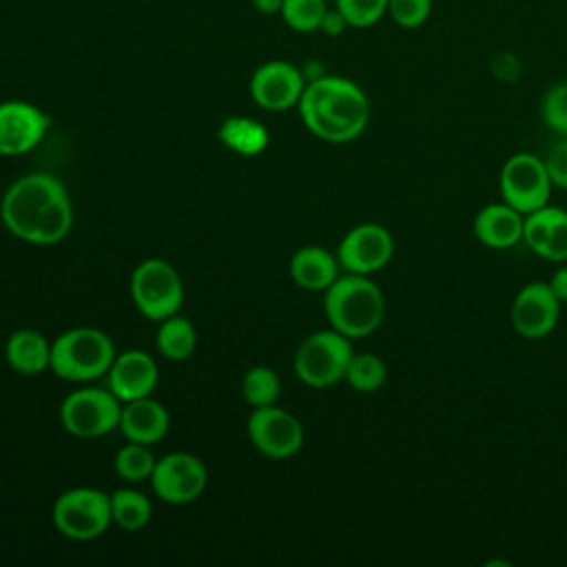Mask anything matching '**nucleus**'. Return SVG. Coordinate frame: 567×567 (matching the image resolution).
<instances>
[{
  "instance_id": "f257e3e1",
  "label": "nucleus",
  "mask_w": 567,
  "mask_h": 567,
  "mask_svg": "<svg viewBox=\"0 0 567 567\" xmlns=\"http://www.w3.org/2000/svg\"><path fill=\"white\" fill-rule=\"evenodd\" d=\"M7 230L29 244H58L73 224V208L64 184L49 173L18 177L0 202Z\"/></svg>"
},
{
  "instance_id": "f03ea898",
  "label": "nucleus",
  "mask_w": 567,
  "mask_h": 567,
  "mask_svg": "<svg viewBox=\"0 0 567 567\" xmlns=\"http://www.w3.org/2000/svg\"><path fill=\"white\" fill-rule=\"evenodd\" d=\"M297 106L306 128L332 144L359 137L370 120L368 95L357 82L341 75H321L306 82Z\"/></svg>"
},
{
  "instance_id": "7ed1b4c3",
  "label": "nucleus",
  "mask_w": 567,
  "mask_h": 567,
  "mask_svg": "<svg viewBox=\"0 0 567 567\" xmlns=\"http://www.w3.org/2000/svg\"><path fill=\"white\" fill-rule=\"evenodd\" d=\"M330 326L346 334L348 339L368 337L374 332L385 312L383 292L379 286L368 279V275L348 272L346 277H337L330 288H326L323 301Z\"/></svg>"
},
{
  "instance_id": "20e7f679",
  "label": "nucleus",
  "mask_w": 567,
  "mask_h": 567,
  "mask_svg": "<svg viewBox=\"0 0 567 567\" xmlns=\"http://www.w3.org/2000/svg\"><path fill=\"white\" fill-rule=\"evenodd\" d=\"M115 359L111 339L97 328H73L51 343V368L69 381H91L109 372Z\"/></svg>"
},
{
  "instance_id": "39448f33",
  "label": "nucleus",
  "mask_w": 567,
  "mask_h": 567,
  "mask_svg": "<svg viewBox=\"0 0 567 567\" xmlns=\"http://www.w3.org/2000/svg\"><path fill=\"white\" fill-rule=\"evenodd\" d=\"M352 354V343L346 334L334 328L319 330L299 343L295 372L310 388H330L346 377Z\"/></svg>"
},
{
  "instance_id": "423d86ee",
  "label": "nucleus",
  "mask_w": 567,
  "mask_h": 567,
  "mask_svg": "<svg viewBox=\"0 0 567 567\" xmlns=\"http://www.w3.org/2000/svg\"><path fill=\"white\" fill-rule=\"evenodd\" d=\"M55 529L73 540H91L102 536L113 523L111 494L95 487H73L62 492L53 503Z\"/></svg>"
},
{
  "instance_id": "0eeeda50",
  "label": "nucleus",
  "mask_w": 567,
  "mask_h": 567,
  "mask_svg": "<svg viewBox=\"0 0 567 567\" xmlns=\"http://www.w3.org/2000/svg\"><path fill=\"white\" fill-rule=\"evenodd\" d=\"M131 297L146 319L164 321L179 310L184 286L168 261L146 259L131 275Z\"/></svg>"
},
{
  "instance_id": "6e6552de",
  "label": "nucleus",
  "mask_w": 567,
  "mask_h": 567,
  "mask_svg": "<svg viewBox=\"0 0 567 567\" xmlns=\"http://www.w3.org/2000/svg\"><path fill=\"white\" fill-rule=\"evenodd\" d=\"M120 399L111 390L82 388L62 401L60 421L69 434L95 439L120 425Z\"/></svg>"
},
{
  "instance_id": "1a4fd4ad",
  "label": "nucleus",
  "mask_w": 567,
  "mask_h": 567,
  "mask_svg": "<svg viewBox=\"0 0 567 567\" xmlns=\"http://www.w3.org/2000/svg\"><path fill=\"white\" fill-rule=\"evenodd\" d=\"M498 184L503 202H507L523 215L545 206L554 186L543 157H536L532 153L512 155L501 168Z\"/></svg>"
},
{
  "instance_id": "9d476101",
  "label": "nucleus",
  "mask_w": 567,
  "mask_h": 567,
  "mask_svg": "<svg viewBox=\"0 0 567 567\" xmlns=\"http://www.w3.org/2000/svg\"><path fill=\"white\" fill-rule=\"evenodd\" d=\"M208 474L204 463L188 452H171L162 456L151 474L155 494L173 505H184L202 496Z\"/></svg>"
},
{
  "instance_id": "9b49d317",
  "label": "nucleus",
  "mask_w": 567,
  "mask_h": 567,
  "mask_svg": "<svg viewBox=\"0 0 567 567\" xmlns=\"http://www.w3.org/2000/svg\"><path fill=\"white\" fill-rule=\"evenodd\" d=\"M394 252V239L381 224H359L346 233L337 248L339 266L354 275H372L388 266Z\"/></svg>"
},
{
  "instance_id": "f8f14e48",
  "label": "nucleus",
  "mask_w": 567,
  "mask_h": 567,
  "mask_svg": "<svg viewBox=\"0 0 567 567\" xmlns=\"http://www.w3.org/2000/svg\"><path fill=\"white\" fill-rule=\"evenodd\" d=\"M248 436L261 454L270 458H288L299 452L303 427L297 416L272 403L252 410L248 419Z\"/></svg>"
},
{
  "instance_id": "ddd939ff",
  "label": "nucleus",
  "mask_w": 567,
  "mask_h": 567,
  "mask_svg": "<svg viewBox=\"0 0 567 567\" xmlns=\"http://www.w3.org/2000/svg\"><path fill=\"white\" fill-rule=\"evenodd\" d=\"M250 97L266 111H288L299 104L306 78L299 66L286 60H268L250 75Z\"/></svg>"
},
{
  "instance_id": "4468645a",
  "label": "nucleus",
  "mask_w": 567,
  "mask_h": 567,
  "mask_svg": "<svg viewBox=\"0 0 567 567\" xmlns=\"http://www.w3.org/2000/svg\"><path fill=\"white\" fill-rule=\"evenodd\" d=\"M512 326L525 339L547 337L560 317V301L547 281L525 284L512 301Z\"/></svg>"
},
{
  "instance_id": "2eb2a0df",
  "label": "nucleus",
  "mask_w": 567,
  "mask_h": 567,
  "mask_svg": "<svg viewBox=\"0 0 567 567\" xmlns=\"http://www.w3.org/2000/svg\"><path fill=\"white\" fill-rule=\"evenodd\" d=\"M49 128V115L38 106L9 100L0 102V155H20L40 144Z\"/></svg>"
},
{
  "instance_id": "dca6fc26",
  "label": "nucleus",
  "mask_w": 567,
  "mask_h": 567,
  "mask_svg": "<svg viewBox=\"0 0 567 567\" xmlns=\"http://www.w3.org/2000/svg\"><path fill=\"white\" fill-rule=\"evenodd\" d=\"M109 390L122 401L151 396L157 383V365L144 350H126L117 354L106 372Z\"/></svg>"
},
{
  "instance_id": "f3484780",
  "label": "nucleus",
  "mask_w": 567,
  "mask_h": 567,
  "mask_svg": "<svg viewBox=\"0 0 567 567\" xmlns=\"http://www.w3.org/2000/svg\"><path fill=\"white\" fill-rule=\"evenodd\" d=\"M120 430L128 441L153 445L168 432V412L151 396L126 401L120 412Z\"/></svg>"
},
{
  "instance_id": "a211bd4d",
  "label": "nucleus",
  "mask_w": 567,
  "mask_h": 567,
  "mask_svg": "<svg viewBox=\"0 0 567 567\" xmlns=\"http://www.w3.org/2000/svg\"><path fill=\"white\" fill-rule=\"evenodd\" d=\"M523 219L507 202L487 204L474 217V235L487 248H512L523 241Z\"/></svg>"
},
{
  "instance_id": "6ab92c4d",
  "label": "nucleus",
  "mask_w": 567,
  "mask_h": 567,
  "mask_svg": "<svg viewBox=\"0 0 567 567\" xmlns=\"http://www.w3.org/2000/svg\"><path fill=\"white\" fill-rule=\"evenodd\" d=\"M339 259L321 246H303L290 259V277L303 290H326L337 279Z\"/></svg>"
},
{
  "instance_id": "aec40b11",
  "label": "nucleus",
  "mask_w": 567,
  "mask_h": 567,
  "mask_svg": "<svg viewBox=\"0 0 567 567\" xmlns=\"http://www.w3.org/2000/svg\"><path fill=\"white\" fill-rule=\"evenodd\" d=\"M4 357L18 374H40L44 368L51 365V343L44 339L42 332L33 328H22L9 337Z\"/></svg>"
},
{
  "instance_id": "412c9836",
  "label": "nucleus",
  "mask_w": 567,
  "mask_h": 567,
  "mask_svg": "<svg viewBox=\"0 0 567 567\" xmlns=\"http://www.w3.org/2000/svg\"><path fill=\"white\" fill-rule=\"evenodd\" d=\"M197 334L186 317L171 315L162 321L157 330V350L171 361H184L193 354Z\"/></svg>"
},
{
  "instance_id": "4be33fe9",
  "label": "nucleus",
  "mask_w": 567,
  "mask_h": 567,
  "mask_svg": "<svg viewBox=\"0 0 567 567\" xmlns=\"http://www.w3.org/2000/svg\"><path fill=\"white\" fill-rule=\"evenodd\" d=\"M151 501L137 489H115L111 494L113 523L126 532H137L151 520Z\"/></svg>"
},
{
  "instance_id": "5701e85b",
  "label": "nucleus",
  "mask_w": 567,
  "mask_h": 567,
  "mask_svg": "<svg viewBox=\"0 0 567 567\" xmlns=\"http://www.w3.org/2000/svg\"><path fill=\"white\" fill-rule=\"evenodd\" d=\"M219 140L241 155H255L266 148L268 131L250 117H228L219 128Z\"/></svg>"
},
{
  "instance_id": "b1692460",
  "label": "nucleus",
  "mask_w": 567,
  "mask_h": 567,
  "mask_svg": "<svg viewBox=\"0 0 567 567\" xmlns=\"http://www.w3.org/2000/svg\"><path fill=\"white\" fill-rule=\"evenodd\" d=\"M343 379L357 392H377L388 379V365L372 352H359L352 354Z\"/></svg>"
},
{
  "instance_id": "393cba45",
  "label": "nucleus",
  "mask_w": 567,
  "mask_h": 567,
  "mask_svg": "<svg viewBox=\"0 0 567 567\" xmlns=\"http://www.w3.org/2000/svg\"><path fill=\"white\" fill-rule=\"evenodd\" d=\"M155 463L157 461H155L151 447L144 445V443H135V441H131L124 447H120L115 458H113L115 472L124 481H131V483H140L144 478H151Z\"/></svg>"
},
{
  "instance_id": "a878e982",
  "label": "nucleus",
  "mask_w": 567,
  "mask_h": 567,
  "mask_svg": "<svg viewBox=\"0 0 567 567\" xmlns=\"http://www.w3.org/2000/svg\"><path fill=\"white\" fill-rule=\"evenodd\" d=\"M241 394L252 408L272 405L279 396V377L266 365H255L241 379Z\"/></svg>"
},
{
  "instance_id": "bb28decb",
  "label": "nucleus",
  "mask_w": 567,
  "mask_h": 567,
  "mask_svg": "<svg viewBox=\"0 0 567 567\" xmlns=\"http://www.w3.org/2000/svg\"><path fill=\"white\" fill-rule=\"evenodd\" d=\"M326 11H328L326 0H284L279 16L292 31L312 33V31H319V24Z\"/></svg>"
},
{
  "instance_id": "cd10ccee",
  "label": "nucleus",
  "mask_w": 567,
  "mask_h": 567,
  "mask_svg": "<svg viewBox=\"0 0 567 567\" xmlns=\"http://www.w3.org/2000/svg\"><path fill=\"white\" fill-rule=\"evenodd\" d=\"M540 117L554 133L567 137V80L551 84L540 100Z\"/></svg>"
},
{
  "instance_id": "c85d7f7f",
  "label": "nucleus",
  "mask_w": 567,
  "mask_h": 567,
  "mask_svg": "<svg viewBox=\"0 0 567 567\" xmlns=\"http://www.w3.org/2000/svg\"><path fill=\"white\" fill-rule=\"evenodd\" d=\"M538 255L549 261H567V210L551 206L547 233Z\"/></svg>"
},
{
  "instance_id": "c756f323",
  "label": "nucleus",
  "mask_w": 567,
  "mask_h": 567,
  "mask_svg": "<svg viewBox=\"0 0 567 567\" xmlns=\"http://www.w3.org/2000/svg\"><path fill=\"white\" fill-rule=\"evenodd\" d=\"M337 9L352 29H368L388 16V0H337Z\"/></svg>"
},
{
  "instance_id": "7c9ffc66",
  "label": "nucleus",
  "mask_w": 567,
  "mask_h": 567,
  "mask_svg": "<svg viewBox=\"0 0 567 567\" xmlns=\"http://www.w3.org/2000/svg\"><path fill=\"white\" fill-rule=\"evenodd\" d=\"M432 0H388V16L401 29H419L432 16Z\"/></svg>"
},
{
  "instance_id": "2f4dec72",
  "label": "nucleus",
  "mask_w": 567,
  "mask_h": 567,
  "mask_svg": "<svg viewBox=\"0 0 567 567\" xmlns=\"http://www.w3.org/2000/svg\"><path fill=\"white\" fill-rule=\"evenodd\" d=\"M549 179L558 188H567V137L556 142L543 157Z\"/></svg>"
},
{
  "instance_id": "473e14b6",
  "label": "nucleus",
  "mask_w": 567,
  "mask_h": 567,
  "mask_svg": "<svg viewBox=\"0 0 567 567\" xmlns=\"http://www.w3.org/2000/svg\"><path fill=\"white\" fill-rule=\"evenodd\" d=\"M492 73L501 82H516L518 75H520V60L509 51L496 53L494 60H492Z\"/></svg>"
},
{
  "instance_id": "72a5a7b5",
  "label": "nucleus",
  "mask_w": 567,
  "mask_h": 567,
  "mask_svg": "<svg viewBox=\"0 0 567 567\" xmlns=\"http://www.w3.org/2000/svg\"><path fill=\"white\" fill-rule=\"evenodd\" d=\"M348 27H350L348 20H346L343 13L334 7V9H328V11L323 13L321 24H319V31L326 33V35H330V38H337V35H341Z\"/></svg>"
},
{
  "instance_id": "f704fd0d",
  "label": "nucleus",
  "mask_w": 567,
  "mask_h": 567,
  "mask_svg": "<svg viewBox=\"0 0 567 567\" xmlns=\"http://www.w3.org/2000/svg\"><path fill=\"white\" fill-rule=\"evenodd\" d=\"M547 284H549L551 292L558 297V301H560V303H565V301H567V266L556 268Z\"/></svg>"
},
{
  "instance_id": "c9c22d12",
  "label": "nucleus",
  "mask_w": 567,
  "mask_h": 567,
  "mask_svg": "<svg viewBox=\"0 0 567 567\" xmlns=\"http://www.w3.org/2000/svg\"><path fill=\"white\" fill-rule=\"evenodd\" d=\"M250 4H252L259 13L272 16V13H279V11H281L284 0H250Z\"/></svg>"
}]
</instances>
